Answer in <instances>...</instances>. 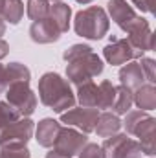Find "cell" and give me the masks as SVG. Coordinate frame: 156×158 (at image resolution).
Masks as SVG:
<instances>
[{"label": "cell", "instance_id": "1", "mask_svg": "<svg viewBox=\"0 0 156 158\" xmlns=\"http://www.w3.org/2000/svg\"><path fill=\"white\" fill-rule=\"evenodd\" d=\"M39 99L44 107L57 114L76 107V94L72 92V85L57 72L42 74L39 79Z\"/></svg>", "mask_w": 156, "mask_h": 158}, {"label": "cell", "instance_id": "2", "mask_svg": "<svg viewBox=\"0 0 156 158\" xmlns=\"http://www.w3.org/2000/svg\"><path fill=\"white\" fill-rule=\"evenodd\" d=\"M121 127H125V134L136 136L138 143L142 147V153L147 156L156 155V119L147 114L145 110H129L125 114V121H121Z\"/></svg>", "mask_w": 156, "mask_h": 158}, {"label": "cell", "instance_id": "3", "mask_svg": "<svg viewBox=\"0 0 156 158\" xmlns=\"http://www.w3.org/2000/svg\"><path fill=\"white\" fill-rule=\"evenodd\" d=\"M110 28V19L107 11L99 6H90L76 13L74 30L79 37L88 40H101Z\"/></svg>", "mask_w": 156, "mask_h": 158}, {"label": "cell", "instance_id": "4", "mask_svg": "<svg viewBox=\"0 0 156 158\" xmlns=\"http://www.w3.org/2000/svg\"><path fill=\"white\" fill-rule=\"evenodd\" d=\"M103 68H105V64H103L101 57L94 50H90V52L79 55L76 59L68 61V64H66V79H68L70 85L77 86L81 83L92 81L94 77L101 76Z\"/></svg>", "mask_w": 156, "mask_h": 158}, {"label": "cell", "instance_id": "5", "mask_svg": "<svg viewBox=\"0 0 156 158\" xmlns=\"http://www.w3.org/2000/svg\"><path fill=\"white\" fill-rule=\"evenodd\" d=\"M35 123L30 118H20L0 129V149H22L33 138Z\"/></svg>", "mask_w": 156, "mask_h": 158}, {"label": "cell", "instance_id": "6", "mask_svg": "<svg viewBox=\"0 0 156 158\" xmlns=\"http://www.w3.org/2000/svg\"><path fill=\"white\" fill-rule=\"evenodd\" d=\"M7 103L20 114V118H30L37 109V96L30 83H13L6 88Z\"/></svg>", "mask_w": 156, "mask_h": 158}, {"label": "cell", "instance_id": "7", "mask_svg": "<svg viewBox=\"0 0 156 158\" xmlns=\"http://www.w3.org/2000/svg\"><path fill=\"white\" fill-rule=\"evenodd\" d=\"M105 158H142V147L138 140H132L129 134L117 132L110 138H105L101 145Z\"/></svg>", "mask_w": 156, "mask_h": 158}, {"label": "cell", "instance_id": "8", "mask_svg": "<svg viewBox=\"0 0 156 158\" xmlns=\"http://www.w3.org/2000/svg\"><path fill=\"white\" fill-rule=\"evenodd\" d=\"M88 143V134L81 132L74 127H61L57 140L53 143V149L68 158H74L79 155V151Z\"/></svg>", "mask_w": 156, "mask_h": 158}, {"label": "cell", "instance_id": "9", "mask_svg": "<svg viewBox=\"0 0 156 158\" xmlns=\"http://www.w3.org/2000/svg\"><path fill=\"white\" fill-rule=\"evenodd\" d=\"M143 53L145 52L136 50L127 39H114L103 48V57L112 66H121L129 61H136V59L143 57Z\"/></svg>", "mask_w": 156, "mask_h": 158}, {"label": "cell", "instance_id": "10", "mask_svg": "<svg viewBox=\"0 0 156 158\" xmlns=\"http://www.w3.org/2000/svg\"><path fill=\"white\" fill-rule=\"evenodd\" d=\"M97 118H99V110L86 109V107H72V109L61 112V123H66V127L79 129L84 134L94 132Z\"/></svg>", "mask_w": 156, "mask_h": 158}, {"label": "cell", "instance_id": "11", "mask_svg": "<svg viewBox=\"0 0 156 158\" xmlns=\"http://www.w3.org/2000/svg\"><path fill=\"white\" fill-rule=\"evenodd\" d=\"M125 33H127V40L136 50H142V52H153L154 50V33L143 17L136 15V19L125 28Z\"/></svg>", "mask_w": 156, "mask_h": 158}, {"label": "cell", "instance_id": "12", "mask_svg": "<svg viewBox=\"0 0 156 158\" xmlns=\"http://www.w3.org/2000/svg\"><path fill=\"white\" fill-rule=\"evenodd\" d=\"M107 11H109V17L112 19V22H116L123 31L136 19V11L127 0H109L107 2Z\"/></svg>", "mask_w": 156, "mask_h": 158}, {"label": "cell", "instance_id": "13", "mask_svg": "<svg viewBox=\"0 0 156 158\" xmlns=\"http://www.w3.org/2000/svg\"><path fill=\"white\" fill-rule=\"evenodd\" d=\"M30 37L37 44H51L61 39V31L50 19H44V20H37L30 26Z\"/></svg>", "mask_w": 156, "mask_h": 158}, {"label": "cell", "instance_id": "14", "mask_svg": "<svg viewBox=\"0 0 156 158\" xmlns=\"http://www.w3.org/2000/svg\"><path fill=\"white\" fill-rule=\"evenodd\" d=\"M59 131H61V123H59L57 119L42 118L39 123H37V127H35L33 134H35V140H37V143H39L40 147L50 149V147H53V143H55V140H57Z\"/></svg>", "mask_w": 156, "mask_h": 158}, {"label": "cell", "instance_id": "15", "mask_svg": "<svg viewBox=\"0 0 156 158\" xmlns=\"http://www.w3.org/2000/svg\"><path fill=\"white\" fill-rule=\"evenodd\" d=\"M117 77H119V85L121 86H125V88H129L132 92L145 83L143 70H142V66H140L138 61H129V63L121 64Z\"/></svg>", "mask_w": 156, "mask_h": 158}, {"label": "cell", "instance_id": "16", "mask_svg": "<svg viewBox=\"0 0 156 158\" xmlns=\"http://www.w3.org/2000/svg\"><path fill=\"white\" fill-rule=\"evenodd\" d=\"M121 131V119L119 116H116L114 112H99V118L96 121V129L94 132L99 136V138H110Z\"/></svg>", "mask_w": 156, "mask_h": 158}, {"label": "cell", "instance_id": "17", "mask_svg": "<svg viewBox=\"0 0 156 158\" xmlns=\"http://www.w3.org/2000/svg\"><path fill=\"white\" fill-rule=\"evenodd\" d=\"M48 19L57 26V30L63 33H66L70 30V20H72V7L64 2H53L50 4V15Z\"/></svg>", "mask_w": 156, "mask_h": 158}, {"label": "cell", "instance_id": "18", "mask_svg": "<svg viewBox=\"0 0 156 158\" xmlns=\"http://www.w3.org/2000/svg\"><path fill=\"white\" fill-rule=\"evenodd\" d=\"M76 101H79V107L97 109V105H99V86H97L94 81H86V83L77 85ZM97 110H99V109H97Z\"/></svg>", "mask_w": 156, "mask_h": 158}, {"label": "cell", "instance_id": "19", "mask_svg": "<svg viewBox=\"0 0 156 158\" xmlns=\"http://www.w3.org/2000/svg\"><path fill=\"white\" fill-rule=\"evenodd\" d=\"M132 98H134V105L140 110L151 112L156 109V86L151 83H143L140 88H136L132 92Z\"/></svg>", "mask_w": 156, "mask_h": 158}, {"label": "cell", "instance_id": "20", "mask_svg": "<svg viewBox=\"0 0 156 158\" xmlns=\"http://www.w3.org/2000/svg\"><path fill=\"white\" fill-rule=\"evenodd\" d=\"M134 105V98H132V90L117 85L116 86V98H114V103H112V112L116 116H125Z\"/></svg>", "mask_w": 156, "mask_h": 158}, {"label": "cell", "instance_id": "21", "mask_svg": "<svg viewBox=\"0 0 156 158\" xmlns=\"http://www.w3.org/2000/svg\"><path fill=\"white\" fill-rule=\"evenodd\" d=\"M0 17L4 19V22H9L13 26H17L22 17H24V4L22 0H6L4 7L0 11Z\"/></svg>", "mask_w": 156, "mask_h": 158}, {"label": "cell", "instance_id": "22", "mask_svg": "<svg viewBox=\"0 0 156 158\" xmlns=\"http://www.w3.org/2000/svg\"><path fill=\"white\" fill-rule=\"evenodd\" d=\"M31 72L26 64L22 63H9L6 64V83L7 86L13 83H30Z\"/></svg>", "mask_w": 156, "mask_h": 158}, {"label": "cell", "instance_id": "23", "mask_svg": "<svg viewBox=\"0 0 156 158\" xmlns=\"http://www.w3.org/2000/svg\"><path fill=\"white\" fill-rule=\"evenodd\" d=\"M97 86H99V105H97V109L99 110H110L112 103H114V98H116V85H112L110 81L105 79Z\"/></svg>", "mask_w": 156, "mask_h": 158}, {"label": "cell", "instance_id": "24", "mask_svg": "<svg viewBox=\"0 0 156 158\" xmlns=\"http://www.w3.org/2000/svg\"><path fill=\"white\" fill-rule=\"evenodd\" d=\"M26 13L28 17L37 22V20H44L50 15V2L48 0H28L26 4Z\"/></svg>", "mask_w": 156, "mask_h": 158}, {"label": "cell", "instance_id": "25", "mask_svg": "<svg viewBox=\"0 0 156 158\" xmlns=\"http://www.w3.org/2000/svg\"><path fill=\"white\" fill-rule=\"evenodd\" d=\"M20 119V114L7 103V101H0V129Z\"/></svg>", "mask_w": 156, "mask_h": 158}, {"label": "cell", "instance_id": "26", "mask_svg": "<svg viewBox=\"0 0 156 158\" xmlns=\"http://www.w3.org/2000/svg\"><path fill=\"white\" fill-rule=\"evenodd\" d=\"M140 66H142V70H143L145 81L151 83V85H154L156 83V61L151 59V57H142Z\"/></svg>", "mask_w": 156, "mask_h": 158}, {"label": "cell", "instance_id": "27", "mask_svg": "<svg viewBox=\"0 0 156 158\" xmlns=\"http://www.w3.org/2000/svg\"><path fill=\"white\" fill-rule=\"evenodd\" d=\"M76 158H105L103 156V151H101V145H97V143H92V142H88L81 151H79V155Z\"/></svg>", "mask_w": 156, "mask_h": 158}, {"label": "cell", "instance_id": "28", "mask_svg": "<svg viewBox=\"0 0 156 158\" xmlns=\"http://www.w3.org/2000/svg\"><path fill=\"white\" fill-rule=\"evenodd\" d=\"M92 48L88 46V44H72L70 48H66L64 50V53H63V59L68 63V61H72V59H76L79 55H83V53H86V52H90Z\"/></svg>", "mask_w": 156, "mask_h": 158}, {"label": "cell", "instance_id": "29", "mask_svg": "<svg viewBox=\"0 0 156 158\" xmlns=\"http://www.w3.org/2000/svg\"><path fill=\"white\" fill-rule=\"evenodd\" d=\"M0 158H31L30 149L22 147V149H0Z\"/></svg>", "mask_w": 156, "mask_h": 158}, {"label": "cell", "instance_id": "30", "mask_svg": "<svg viewBox=\"0 0 156 158\" xmlns=\"http://www.w3.org/2000/svg\"><path fill=\"white\" fill-rule=\"evenodd\" d=\"M132 2V6H136L140 11H143V13H154V0H130Z\"/></svg>", "mask_w": 156, "mask_h": 158}, {"label": "cell", "instance_id": "31", "mask_svg": "<svg viewBox=\"0 0 156 158\" xmlns=\"http://www.w3.org/2000/svg\"><path fill=\"white\" fill-rule=\"evenodd\" d=\"M7 83H6V64H0V94L6 92Z\"/></svg>", "mask_w": 156, "mask_h": 158}, {"label": "cell", "instance_id": "32", "mask_svg": "<svg viewBox=\"0 0 156 158\" xmlns=\"http://www.w3.org/2000/svg\"><path fill=\"white\" fill-rule=\"evenodd\" d=\"M7 53H9V44H7L4 39H0V61H2V59H6V57H7Z\"/></svg>", "mask_w": 156, "mask_h": 158}, {"label": "cell", "instance_id": "33", "mask_svg": "<svg viewBox=\"0 0 156 158\" xmlns=\"http://www.w3.org/2000/svg\"><path fill=\"white\" fill-rule=\"evenodd\" d=\"M46 158H68V156H64V155L57 153L55 149H51V151H48V153H46Z\"/></svg>", "mask_w": 156, "mask_h": 158}, {"label": "cell", "instance_id": "34", "mask_svg": "<svg viewBox=\"0 0 156 158\" xmlns=\"http://www.w3.org/2000/svg\"><path fill=\"white\" fill-rule=\"evenodd\" d=\"M4 33H6V22H4V19L0 17V39H2Z\"/></svg>", "mask_w": 156, "mask_h": 158}, {"label": "cell", "instance_id": "35", "mask_svg": "<svg viewBox=\"0 0 156 158\" xmlns=\"http://www.w3.org/2000/svg\"><path fill=\"white\" fill-rule=\"evenodd\" d=\"M76 2H79V4H90L92 0H76Z\"/></svg>", "mask_w": 156, "mask_h": 158}, {"label": "cell", "instance_id": "36", "mask_svg": "<svg viewBox=\"0 0 156 158\" xmlns=\"http://www.w3.org/2000/svg\"><path fill=\"white\" fill-rule=\"evenodd\" d=\"M4 2H6V0H0V11H2V7H4Z\"/></svg>", "mask_w": 156, "mask_h": 158}, {"label": "cell", "instance_id": "37", "mask_svg": "<svg viewBox=\"0 0 156 158\" xmlns=\"http://www.w3.org/2000/svg\"><path fill=\"white\" fill-rule=\"evenodd\" d=\"M48 2H51V4H53V2H61V0H48Z\"/></svg>", "mask_w": 156, "mask_h": 158}]
</instances>
